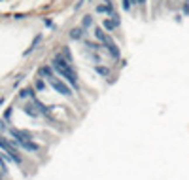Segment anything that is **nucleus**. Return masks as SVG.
<instances>
[{
	"instance_id": "obj_1",
	"label": "nucleus",
	"mask_w": 189,
	"mask_h": 180,
	"mask_svg": "<svg viewBox=\"0 0 189 180\" xmlns=\"http://www.w3.org/2000/svg\"><path fill=\"white\" fill-rule=\"evenodd\" d=\"M53 68L57 70L72 87H76V89L79 87V83H78V74H76V70L70 66V59H64L63 55H57V57L53 59Z\"/></svg>"
},
{
	"instance_id": "obj_2",
	"label": "nucleus",
	"mask_w": 189,
	"mask_h": 180,
	"mask_svg": "<svg viewBox=\"0 0 189 180\" xmlns=\"http://www.w3.org/2000/svg\"><path fill=\"white\" fill-rule=\"evenodd\" d=\"M40 76H44V78H46L47 82H49V85L53 87V89L57 91V93L64 95V97H70V95H72V89L63 82L61 78H57V76L53 74V70H51L49 66H42V68H40Z\"/></svg>"
},
{
	"instance_id": "obj_3",
	"label": "nucleus",
	"mask_w": 189,
	"mask_h": 180,
	"mask_svg": "<svg viewBox=\"0 0 189 180\" xmlns=\"http://www.w3.org/2000/svg\"><path fill=\"white\" fill-rule=\"evenodd\" d=\"M10 133H11V137H13V140L17 142L19 146H23L25 150H29V152H38V150H40V146H38L34 140H32V137L27 133V131L10 129Z\"/></svg>"
},
{
	"instance_id": "obj_4",
	"label": "nucleus",
	"mask_w": 189,
	"mask_h": 180,
	"mask_svg": "<svg viewBox=\"0 0 189 180\" xmlns=\"http://www.w3.org/2000/svg\"><path fill=\"white\" fill-rule=\"evenodd\" d=\"M95 36H96V40H98V42L106 47V51L112 55V57H114V59H119V47H117V44L112 40V36H108L102 29H98V27L95 29Z\"/></svg>"
},
{
	"instance_id": "obj_5",
	"label": "nucleus",
	"mask_w": 189,
	"mask_h": 180,
	"mask_svg": "<svg viewBox=\"0 0 189 180\" xmlns=\"http://www.w3.org/2000/svg\"><path fill=\"white\" fill-rule=\"evenodd\" d=\"M0 148H2L4 152H6L8 155H10L11 159H13L15 163H17V165H21L23 163V157L21 155H19V152H17V148H13V144H11L10 140H8V138H4V137H0Z\"/></svg>"
},
{
	"instance_id": "obj_6",
	"label": "nucleus",
	"mask_w": 189,
	"mask_h": 180,
	"mask_svg": "<svg viewBox=\"0 0 189 180\" xmlns=\"http://www.w3.org/2000/svg\"><path fill=\"white\" fill-rule=\"evenodd\" d=\"M119 27V15L117 13H112V17L110 19H104V29L106 30H114V29H117Z\"/></svg>"
},
{
	"instance_id": "obj_7",
	"label": "nucleus",
	"mask_w": 189,
	"mask_h": 180,
	"mask_svg": "<svg viewBox=\"0 0 189 180\" xmlns=\"http://www.w3.org/2000/svg\"><path fill=\"white\" fill-rule=\"evenodd\" d=\"M106 4H100V6H96V11L98 13H114V6H112V0H104Z\"/></svg>"
},
{
	"instance_id": "obj_8",
	"label": "nucleus",
	"mask_w": 189,
	"mask_h": 180,
	"mask_svg": "<svg viewBox=\"0 0 189 180\" xmlns=\"http://www.w3.org/2000/svg\"><path fill=\"white\" fill-rule=\"evenodd\" d=\"M0 171H2V173H8V167H6V159H4V155H0Z\"/></svg>"
},
{
	"instance_id": "obj_9",
	"label": "nucleus",
	"mask_w": 189,
	"mask_h": 180,
	"mask_svg": "<svg viewBox=\"0 0 189 180\" xmlns=\"http://www.w3.org/2000/svg\"><path fill=\"white\" fill-rule=\"evenodd\" d=\"M95 70L98 72V74H102V76H108V74H110V70H108V68H104V66H96Z\"/></svg>"
},
{
	"instance_id": "obj_10",
	"label": "nucleus",
	"mask_w": 189,
	"mask_h": 180,
	"mask_svg": "<svg viewBox=\"0 0 189 180\" xmlns=\"http://www.w3.org/2000/svg\"><path fill=\"white\" fill-rule=\"evenodd\" d=\"M82 32H83L82 29H74L72 30V38H82Z\"/></svg>"
},
{
	"instance_id": "obj_11",
	"label": "nucleus",
	"mask_w": 189,
	"mask_h": 180,
	"mask_svg": "<svg viewBox=\"0 0 189 180\" xmlns=\"http://www.w3.org/2000/svg\"><path fill=\"white\" fill-rule=\"evenodd\" d=\"M131 2H132V0H121V4H123L125 10H131Z\"/></svg>"
},
{
	"instance_id": "obj_12",
	"label": "nucleus",
	"mask_w": 189,
	"mask_h": 180,
	"mask_svg": "<svg viewBox=\"0 0 189 180\" xmlns=\"http://www.w3.org/2000/svg\"><path fill=\"white\" fill-rule=\"evenodd\" d=\"M36 87H38V89H44V83H42V82H40V80H38V82H36Z\"/></svg>"
},
{
	"instance_id": "obj_13",
	"label": "nucleus",
	"mask_w": 189,
	"mask_h": 180,
	"mask_svg": "<svg viewBox=\"0 0 189 180\" xmlns=\"http://www.w3.org/2000/svg\"><path fill=\"white\" fill-rule=\"evenodd\" d=\"M132 2H136V4H140V6H144V4H146V0H132Z\"/></svg>"
},
{
	"instance_id": "obj_14",
	"label": "nucleus",
	"mask_w": 189,
	"mask_h": 180,
	"mask_svg": "<svg viewBox=\"0 0 189 180\" xmlns=\"http://www.w3.org/2000/svg\"><path fill=\"white\" fill-rule=\"evenodd\" d=\"M0 180H2V176H0Z\"/></svg>"
}]
</instances>
